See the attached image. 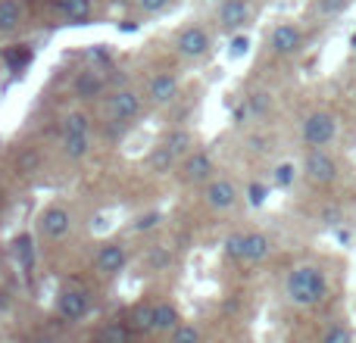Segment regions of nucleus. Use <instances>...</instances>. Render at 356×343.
<instances>
[{
    "instance_id": "obj_1",
    "label": "nucleus",
    "mask_w": 356,
    "mask_h": 343,
    "mask_svg": "<svg viewBox=\"0 0 356 343\" xmlns=\"http://www.w3.org/2000/svg\"><path fill=\"white\" fill-rule=\"evenodd\" d=\"M332 294V281L328 271L316 262H300L284 275V300L297 309H313L328 300Z\"/></svg>"
},
{
    "instance_id": "obj_2",
    "label": "nucleus",
    "mask_w": 356,
    "mask_h": 343,
    "mask_svg": "<svg viewBox=\"0 0 356 343\" xmlns=\"http://www.w3.org/2000/svg\"><path fill=\"white\" fill-rule=\"evenodd\" d=\"M341 135V122L332 110H313L300 122V141L307 150H328Z\"/></svg>"
},
{
    "instance_id": "obj_3",
    "label": "nucleus",
    "mask_w": 356,
    "mask_h": 343,
    "mask_svg": "<svg viewBox=\"0 0 356 343\" xmlns=\"http://www.w3.org/2000/svg\"><path fill=\"white\" fill-rule=\"evenodd\" d=\"M300 175L313 187H328V184H334L341 178V166L332 150H307L300 162Z\"/></svg>"
},
{
    "instance_id": "obj_4",
    "label": "nucleus",
    "mask_w": 356,
    "mask_h": 343,
    "mask_svg": "<svg viewBox=\"0 0 356 343\" xmlns=\"http://www.w3.org/2000/svg\"><path fill=\"white\" fill-rule=\"evenodd\" d=\"M253 19V3L250 0H222L219 10H216V22L225 35H234V31H244Z\"/></svg>"
},
{
    "instance_id": "obj_5",
    "label": "nucleus",
    "mask_w": 356,
    "mask_h": 343,
    "mask_svg": "<svg viewBox=\"0 0 356 343\" xmlns=\"http://www.w3.org/2000/svg\"><path fill=\"white\" fill-rule=\"evenodd\" d=\"M303 41H307V35L297 22H278L269 35V50L275 56H297L303 50Z\"/></svg>"
},
{
    "instance_id": "obj_6",
    "label": "nucleus",
    "mask_w": 356,
    "mask_h": 343,
    "mask_svg": "<svg viewBox=\"0 0 356 343\" xmlns=\"http://www.w3.org/2000/svg\"><path fill=\"white\" fill-rule=\"evenodd\" d=\"M125 265H129V246L119 244V240L104 244L97 250V256H94V271L100 278H119L125 271Z\"/></svg>"
},
{
    "instance_id": "obj_7",
    "label": "nucleus",
    "mask_w": 356,
    "mask_h": 343,
    "mask_svg": "<svg viewBox=\"0 0 356 343\" xmlns=\"http://www.w3.org/2000/svg\"><path fill=\"white\" fill-rule=\"evenodd\" d=\"M209 47H213V37H209V31L203 25H188L175 37V50L184 60H203L209 53Z\"/></svg>"
},
{
    "instance_id": "obj_8",
    "label": "nucleus",
    "mask_w": 356,
    "mask_h": 343,
    "mask_svg": "<svg viewBox=\"0 0 356 343\" xmlns=\"http://www.w3.org/2000/svg\"><path fill=\"white\" fill-rule=\"evenodd\" d=\"M238 187H234L232 178H213V181L203 184V200H207V206L213 209V212H228V209L238 206Z\"/></svg>"
},
{
    "instance_id": "obj_9",
    "label": "nucleus",
    "mask_w": 356,
    "mask_h": 343,
    "mask_svg": "<svg viewBox=\"0 0 356 343\" xmlns=\"http://www.w3.org/2000/svg\"><path fill=\"white\" fill-rule=\"evenodd\" d=\"M38 231L47 240H63L72 231V212L66 206H47L38 215Z\"/></svg>"
},
{
    "instance_id": "obj_10",
    "label": "nucleus",
    "mask_w": 356,
    "mask_h": 343,
    "mask_svg": "<svg viewBox=\"0 0 356 343\" xmlns=\"http://www.w3.org/2000/svg\"><path fill=\"white\" fill-rule=\"evenodd\" d=\"M91 312V300H88L85 290L79 287H63L60 296H56V315L63 321H81Z\"/></svg>"
},
{
    "instance_id": "obj_11",
    "label": "nucleus",
    "mask_w": 356,
    "mask_h": 343,
    "mask_svg": "<svg viewBox=\"0 0 356 343\" xmlns=\"http://www.w3.org/2000/svg\"><path fill=\"white\" fill-rule=\"evenodd\" d=\"M106 112H110L113 122H129V119H135L141 112V94L131 91V87H122V91H116L110 97Z\"/></svg>"
},
{
    "instance_id": "obj_12",
    "label": "nucleus",
    "mask_w": 356,
    "mask_h": 343,
    "mask_svg": "<svg viewBox=\"0 0 356 343\" xmlns=\"http://www.w3.org/2000/svg\"><path fill=\"white\" fill-rule=\"evenodd\" d=\"M178 75L175 72H160V75H154L150 78V87H147V97H150V103H156V106H169L172 100L178 97Z\"/></svg>"
},
{
    "instance_id": "obj_13",
    "label": "nucleus",
    "mask_w": 356,
    "mask_h": 343,
    "mask_svg": "<svg viewBox=\"0 0 356 343\" xmlns=\"http://www.w3.org/2000/svg\"><path fill=\"white\" fill-rule=\"evenodd\" d=\"M184 181H191V184H207V181H213V160H209L207 153H200V150H194V153H188L184 156Z\"/></svg>"
},
{
    "instance_id": "obj_14",
    "label": "nucleus",
    "mask_w": 356,
    "mask_h": 343,
    "mask_svg": "<svg viewBox=\"0 0 356 343\" xmlns=\"http://www.w3.org/2000/svg\"><path fill=\"white\" fill-rule=\"evenodd\" d=\"M181 325H184L181 309H178L172 300L154 303V328H156V334H166V337H169V334L178 331Z\"/></svg>"
},
{
    "instance_id": "obj_15",
    "label": "nucleus",
    "mask_w": 356,
    "mask_h": 343,
    "mask_svg": "<svg viewBox=\"0 0 356 343\" xmlns=\"http://www.w3.org/2000/svg\"><path fill=\"white\" fill-rule=\"evenodd\" d=\"M104 87H106V78H104V72H97V69H85V72H79L75 75V81H72V94L79 100L100 97Z\"/></svg>"
},
{
    "instance_id": "obj_16",
    "label": "nucleus",
    "mask_w": 356,
    "mask_h": 343,
    "mask_svg": "<svg viewBox=\"0 0 356 343\" xmlns=\"http://www.w3.org/2000/svg\"><path fill=\"white\" fill-rule=\"evenodd\" d=\"M272 256V237L263 231H247L244 234V262L259 265Z\"/></svg>"
},
{
    "instance_id": "obj_17",
    "label": "nucleus",
    "mask_w": 356,
    "mask_h": 343,
    "mask_svg": "<svg viewBox=\"0 0 356 343\" xmlns=\"http://www.w3.org/2000/svg\"><path fill=\"white\" fill-rule=\"evenodd\" d=\"M22 3L19 0H0V35H13L22 25Z\"/></svg>"
},
{
    "instance_id": "obj_18",
    "label": "nucleus",
    "mask_w": 356,
    "mask_h": 343,
    "mask_svg": "<svg viewBox=\"0 0 356 343\" xmlns=\"http://www.w3.org/2000/svg\"><path fill=\"white\" fill-rule=\"evenodd\" d=\"M60 10L69 25H85L94 12V0H60Z\"/></svg>"
},
{
    "instance_id": "obj_19",
    "label": "nucleus",
    "mask_w": 356,
    "mask_h": 343,
    "mask_svg": "<svg viewBox=\"0 0 356 343\" xmlns=\"http://www.w3.org/2000/svg\"><path fill=\"white\" fill-rule=\"evenodd\" d=\"M85 135H91V116L81 110L69 112L63 119V137H85Z\"/></svg>"
},
{
    "instance_id": "obj_20",
    "label": "nucleus",
    "mask_w": 356,
    "mask_h": 343,
    "mask_svg": "<svg viewBox=\"0 0 356 343\" xmlns=\"http://www.w3.org/2000/svg\"><path fill=\"white\" fill-rule=\"evenodd\" d=\"M88 153H91V135H85V137H63V156H66L69 162L85 160Z\"/></svg>"
},
{
    "instance_id": "obj_21",
    "label": "nucleus",
    "mask_w": 356,
    "mask_h": 343,
    "mask_svg": "<svg viewBox=\"0 0 356 343\" xmlns=\"http://www.w3.org/2000/svg\"><path fill=\"white\" fill-rule=\"evenodd\" d=\"M166 147L172 150L175 156H188V153H194V135L191 131H184V128H175V131H169L166 135Z\"/></svg>"
},
{
    "instance_id": "obj_22",
    "label": "nucleus",
    "mask_w": 356,
    "mask_h": 343,
    "mask_svg": "<svg viewBox=\"0 0 356 343\" xmlns=\"http://www.w3.org/2000/svg\"><path fill=\"white\" fill-rule=\"evenodd\" d=\"M175 162H178V156L166 147V144H163V147H156L154 153H150V169H154L156 175H166V172H172Z\"/></svg>"
},
{
    "instance_id": "obj_23",
    "label": "nucleus",
    "mask_w": 356,
    "mask_h": 343,
    "mask_svg": "<svg viewBox=\"0 0 356 343\" xmlns=\"http://www.w3.org/2000/svg\"><path fill=\"white\" fill-rule=\"evenodd\" d=\"M297 178H300V169L294 166V162H278L275 166V172H272V184H275V187H294V181Z\"/></svg>"
},
{
    "instance_id": "obj_24",
    "label": "nucleus",
    "mask_w": 356,
    "mask_h": 343,
    "mask_svg": "<svg viewBox=\"0 0 356 343\" xmlns=\"http://www.w3.org/2000/svg\"><path fill=\"white\" fill-rule=\"evenodd\" d=\"M131 321H135V328L141 334H156V328H154V303H141V306L135 309V315H131Z\"/></svg>"
},
{
    "instance_id": "obj_25",
    "label": "nucleus",
    "mask_w": 356,
    "mask_h": 343,
    "mask_svg": "<svg viewBox=\"0 0 356 343\" xmlns=\"http://www.w3.org/2000/svg\"><path fill=\"white\" fill-rule=\"evenodd\" d=\"M247 110H250V116H257V119L269 116V110H272V94H269V91H253L250 97H247Z\"/></svg>"
},
{
    "instance_id": "obj_26",
    "label": "nucleus",
    "mask_w": 356,
    "mask_h": 343,
    "mask_svg": "<svg viewBox=\"0 0 356 343\" xmlns=\"http://www.w3.org/2000/svg\"><path fill=\"white\" fill-rule=\"evenodd\" d=\"M322 343H353V328L347 321H334V325L325 328Z\"/></svg>"
},
{
    "instance_id": "obj_27",
    "label": "nucleus",
    "mask_w": 356,
    "mask_h": 343,
    "mask_svg": "<svg viewBox=\"0 0 356 343\" xmlns=\"http://www.w3.org/2000/svg\"><path fill=\"white\" fill-rule=\"evenodd\" d=\"M244 196H247V203H250L253 209L266 206V200H269V184H263V181H250V184H247V190H244Z\"/></svg>"
},
{
    "instance_id": "obj_28",
    "label": "nucleus",
    "mask_w": 356,
    "mask_h": 343,
    "mask_svg": "<svg viewBox=\"0 0 356 343\" xmlns=\"http://www.w3.org/2000/svg\"><path fill=\"white\" fill-rule=\"evenodd\" d=\"M97 343H129V328H125L122 321H110V325L100 331Z\"/></svg>"
},
{
    "instance_id": "obj_29",
    "label": "nucleus",
    "mask_w": 356,
    "mask_h": 343,
    "mask_svg": "<svg viewBox=\"0 0 356 343\" xmlns=\"http://www.w3.org/2000/svg\"><path fill=\"white\" fill-rule=\"evenodd\" d=\"M203 340V334H200V328L197 325H191V321H184L178 331L169 334V343H200Z\"/></svg>"
},
{
    "instance_id": "obj_30",
    "label": "nucleus",
    "mask_w": 356,
    "mask_h": 343,
    "mask_svg": "<svg viewBox=\"0 0 356 343\" xmlns=\"http://www.w3.org/2000/svg\"><path fill=\"white\" fill-rule=\"evenodd\" d=\"M350 6V0H316V12H319L322 19H334L341 16V12Z\"/></svg>"
},
{
    "instance_id": "obj_31",
    "label": "nucleus",
    "mask_w": 356,
    "mask_h": 343,
    "mask_svg": "<svg viewBox=\"0 0 356 343\" xmlns=\"http://www.w3.org/2000/svg\"><path fill=\"white\" fill-rule=\"evenodd\" d=\"M225 256L234 259V262H244V234L234 231L225 237Z\"/></svg>"
},
{
    "instance_id": "obj_32",
    "label": "nucleus",
    "mask_w": 356,
    "mask_h": 343,
    "mask_svg": "<svg viewBox=\"0 0 356 343\" xmlns=\"http://www.w3.org/2000/svg\"><path fill=\"white\" fill-rule=\"evenodd\" d=\"M160 221H163V212H147V215H141V219L135 221V231H154Z\"/></svg>"
},
{
    "instance_id": "obj_33",
    "label": "nucleus",
    "mask_w": 356,
    "mask_h": 343,
    "mask_svg": "<svg viewBox=\"0 0 356 343\" xmlns=\"http://www.w3.org/2000/svg\"><path fill=\"white\" fill-rule=\"evenodd\" d=\"M135 3H138V10H141V12L154 16V12H163V10H166L172 0H135Z\"/></svg>"
},
{
    "instance_id": "obj_34",
    "label": "nucleus",
    "mask_w": 356,
    "mask_h": 343,
    "mask_svg": "<svg viewBox=\"0 0 356 343\" xmlns=\"http://www.w3.org/2000/svg\"><path fill=\"white\" fill-rule=\"evenodd\" d=\"M250 50V37L247 35H234L232 37V56H244Z\"/></svg>"
},
{
    "instance_id": "obj_35",
    "label": "nucleus",
    "mask_w": 356,
    "mask_h": 343,
    "mask_svg": "<svg viewBox=\"0 0 356 343\" xmlns=\"http://www.w3.org/2000/svg\"><path fill=\"white\" fill-rule=\"evenodd\" d=\"M19 162H22V169H29V172H31V169H35V166H38L35 153H25V156H22V160H19Z\"/></svg>"
},
{
    "instance_id": "obj_36",
    "label": "nucleus",
    "mask_w": 356,
    "mask_h": 343,
    "mask_svg": "<svg viewBox=\"0 0 356 343\" xmlns=\"http://www.w3.org/2000/svg\"><path fill=\"white\" fill-rule=\"evenodd\" d=\"M116 3H125V0H116Z\"/></svg>"
},
{
    "instance_id": "obj_37",
    "label": "nucleus",
    "mask_w": 356,
    "mask_h": 343,
    "mask_svg": "<svg viewBox=\"0 0 356 343\" xmlns=\"http://www.w3.org/2000/svg\"><path fill=\"white\" fill-rule=\"evenodd\" d=\"M0 196H3V190H0Z\"/></svg>"
}]
</instances>
